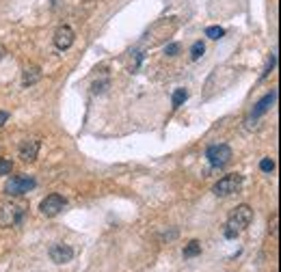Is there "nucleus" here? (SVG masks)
I'll list each match as a JSON object with an SVG mask.
<instances>
[{
	"mask_svg": "<svg viewBox=\"0 0 281 272\" xmlns=\"http://www.w3.org/2000/svg\"><path fill=\"white\" fill-rule=\"evenodd\" d=\"M7 119H9V113H5V110H0V127L7 123Z\"/></svg>",
	"mask_w": 281,
	"mask_h": 272,
	"instance_id": "19",
	"label": "nucleus"
},
{
	"mask_svg": "<svg viewBox=\"0 0 281 272\" xmlns=\"http://www.w3.org/2000/svg\"><path fill=\"white\" fill-rule=\"evenodd\" d=\"M260 169H262L264 173H270L272 169H275V162H272V160H270V158H264V160H262V162H260Z\"/></svg>",
	"mask_w": 281,
	"mask_h": 272,
	"instance_id": "17",
	"label": "nucleus"
},
{
	"mask_svg": "<svg viewBox=\"0 0 281 272\" xmlns=\"http://www.w3.org/2000/svg\"><path fill=\"white\" fill-rule=\"evenodd\" d=\"M275 98H277V91H272V93H268L264 100H260L258 104H255V108H253V117H262L266 110L272 106V102H275Z\"/></svg>",
	"mask_w": 281,
	"mask_h": 272,
	"instance_id": "10",
	"label": "nucleus"
},
{
	"mask_svg": "<svg viewBox=\"0 0 281 272\" xmlns=\"http://www.w3.org/2000/svg\"><path fill=\"white\" fill-rule=\"evenodd\" d=\"M204 52H206V46H204L202 41H195V43H192V48H190V59H192V61L202 59Z\"/></svg>",
	"mask_w": 281,
	"mask_h": 272,
	"instance_id": "14",
	"label": "nucleus"
},
{
	"mask_svg": "<svg viewBox=\"0 0 281 272\" xmlns=\"http://www.w3.org/2000/svg\"><path fill=\"white\" fill-rule=\"evenodd\" d=\"M39 207H42V214H44V216L52 218V216L61 214V210L65 207V199H63L61 195H48Z\"/></svg>",
	"mask_w": 281,
	"mask_h": 272,
	"instance_id": "6",
	"label": "nucleus"
},
{
	"mask_svg": "<svg viewBox=\"0 0 281 272\" xmlns=\"http://www.w3.org/2000/svg\"><path fill=\"white\" fill-rule=\"evenodd\" d=\"M24 218V205L20 203H5L0 207V227L9 229V227H15L20 225Z\"/></svg>",
	"mask_w": 281,
	"mask_h": 272,
	"instance_id": "2",
	"label": "nucleus"
},
{
	"mask_svg": "<svg viewBox=\"0 0 281 272\" xmlns=\"http://www.w3.org/2000/svg\"><path fill=\"white\" fill-rule=\"evenodd\" d=\"M3 54H5V48H3V46H0V59H3Z\"/></svg>",
	"mask_w": 281,
	"mask_h": 272,
	"instance_id": "20",
	"label": "nucleus"
},
{
	"mask_svg": "<svg viewBox=\"0 0 281 272\" xmlns=\"http://www.w3.org/2000/svg\"><path fill=\"white\" fill-rule=\"evenodd\" d=\"M39 154V141H24L20 145V158L24 162H33Z\"/></svg>",
	"mask_w": 281,
	"mask_h": 272,
	"instance_id": "9",
	"label": "nucleus"
},
{
	"mask_svg": "<svg viewBox=\"0 0 281 272\" xmlns=\"http://www.w3.org/2000/svg\"><path fill=\"white\" fill-rule=\"evenodd\" d=\"M186 100H188V91L186 89H178L173 93V108H180Z\"/></svg>",
	"mask_w": 281,
	"mask_h": 272,
	"instance_id": "13",
	"label": "nucleus"
},
{
	"mask_svg": "<svg viewBox=\"0 0 281 272\" xmlns=\"http://www.w3.org/2000/svg\"><path fill=\"white\" fill-rule=\"evenodd\" d=\"M253 220V210L249 205H238L234 212H231L229 220H227V227H225V238H236L240 231L247 229L249 225H251Z\"/></svg>",
	"mask_w": 281,
	"mask_h": 272,
	"instance_id": "1",
	"label": "nucleus"
},
{
	"mask_svg": "<svg viewBox=\"0 0 281 272\" xmlns=\"http://www.w3.org/2000/svg\"><path fill=\"white\" fill-rule=\"evenodd\" d=\"M240 188H243V175L231 173V175H225V177H221L214 184V195L216 197H229V195L238 193Z\"/></svg>",
	"mask_w": 281,
	"mask_h": 272,
	"instance_id": "3",
	"label": "nucleus"
},
{
	"mask_svg": "<svg viewBox=\"0 0 281 272\" xmlns=\"http://www.w3.org/2000/svg\"><path fill=\"white\" fill-rule=\"evenodd\" d=\"M39 78H42V69L35 67V65H30V67L24 69V78H22V82H24V86H30V84L39 82Z\"/></svg>",
	"mask_w": 281,
	"mask_h": 272,
	"instance_id": "11",
	"label": "nucleus"
},
{
	"mask_svg": "<svg viewBox=\"0 0 281 272\" xmlns=\"http://www.w3.org/2000/svg\"><path fill=\"white\" fill-rule=\"evenodd\" d=\"M199 253H202V242H199V240H190V242L184 246V257H195Z\"/></svg>",
	"mask_w": 281,
	"mask_h": 272,
	"instance_id": "12",
	"label": "nucleus"
},
{
	"mask_svg": "<svg viewBox=\"0 0 281 272\" xmlns=\"http://www.w3.org/2000/svg\"><path fill=\"white\" fill-rule=\"evenodd\" d=\"M11 171H13L11 158H0V175H11Z\"/></svg>",
	"mask_w": 281,
	"mask_h": 272,
	"instance_id": "15",
	"label": "nucleus"
},
{
	"mask_svg": "<svg viewBox=\"0 0 281 272\" xmlns=\"http://www.w3.org/2000/svg\"><path fill=\"white\" fill-rule=\"evenodd\" d=\"M33 188H35V179L28 177V175H13V177H9L5 184L7 195H13V197L26 195L28 190H33Z\"/></svg>",
	"mask_w": 281,
	"mask_h": 272,
	"instance_id": "4",
	"label": "nucleus"
},
{
	"mask_svg": "<svg viewBox=\"0 0 281 272\" xmlns=\"http://www.w3.org/2000/svg\"><path fill=\"white\" fill-rule=\"evenodd\" d=\"M165 52H167V57H175V54L180 52V46H178V43H169V46L165 48Z\"/></svg>",
	"mask_w": 281,
	"mask_h": 272,
	"instance_id": "18",
	"label": "nucleus"
},
{
	"mask_svg": "<svg viewBox=\"0 0 281 272\" xmlns=\"http://www.w3.org/2000/svg\"><path fill=\"white\" fill-rule=\"evenodd\" d=\"M231 149L227 147V145H210L208 147V151H206V158H208V162H210L212 166H216V169H221V166H225V164H229L231 162Z\"/></svg>",
	"mask_w": 281,
	"mask_h": 272,
	"instance_id": "5",
	"label": "nucleus"
},
{
	"mask_svg": "<svg viewBox=\"0 0 281 272\" xmlns=\"http://www.w3.org/2000/svg\"><path fill=\"white\" fill-rule=\"evenodd\" d=\"M74 39H76V35L69 26H59L54 30V46L59 48V50H67V48H71Z\"/></svg>",
	"mask_w": 281,
	"mask_h": 272,
	"instance_id": "7",
	"label": "nucleus"
},
{
	"mask_svg": "<svg viewBox=\"0 0 281 272\" xmlns=\"http://www.w3.org/2000/svg\"><path fill=\"white\" fill-rule=\"evenodd\" d=\"M50 259L54 263H67L74 259V249L69 244H52L50 246Z\"/></svg>",
	"mask_w": 281,
	"mask_h": 272,
	"instance_id": "8",
	"label": "nucleus"
},
{
	"mask_svg": "<svg viewBox=\"0 0 281 272\" xmlns=\"http://www.w3.org/2000/svg\"><path fill=\"white\" fill-rule=\"evenodd\" d=\"M225 35V30L221 26H208L206 28V37H210V39H221Z\"/></svg>",
	"mask_w": 281,
	"mask_h": 272,
	"instance_id": "16",
	"label": "nucleus"
}]
</instances>
